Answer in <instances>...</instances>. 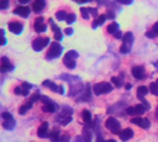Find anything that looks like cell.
<instances>
[{"mask_svg": "<svg viewBox=\"0 0 158 142\" xmlns=\"http://www.w3.org/2000/svg\"><path fill=\"white\" fill-rule=\"evenodd\" d=\"M111 90H113V85L110 83H99V84H95L94 85V93L96 95L110 93Z\"/></svg>", "mask_w": 158, "mask_h": 142, "instance_id": "cell-1", "label": "cell"}, {"mask_svg": "<svg viewBox=\"0 0 158 142\" xmlns=\"http://www.w3.org/2000/svg\"><path fill=\"white\" fill-rule=\"evenodd\" d=\"M61 51H62V48H61L58 42H52L51 46H49L48 52L46 55V57L47 58H56V57H58L61 55Z\"/></svg>", "mask_w": 158, "mask_h": 142, "instance_id": "cell-2", "label": "cell"}, {"mask_svg": "<svg viewBox=\"0 0 158 142\" xmlns=\"http://www.w3.org/2000/svg\"><path fill=\"white\" fill-rule=\"evenodd\" d=\"M105 126H106V128L113 133H118L120 131V122L118 121L116 118H114V117L108 118L106 122H105Z\"/></svg>", "mask_w": 158, "mask_h": 142, "instance_id": "cell-3", "label": "cell"}, {"mask_svg": "<svg viewBox=\"0 0 158 142\" xmlns=\"http://www.w3.org/2000/svg\"><path fill=\"white\" fill-rule=\"evenodd\" d=\"M147 108H148V104L146 103V100H143V104H138V105H134V107H130V108L127 109V112L130 115H135V114L140 115V114H143L144 112L147 110Z\"/></svg>", "mask_w": 158, "mask_h": 142, "instance_id": "cell-4", "label": "cell"}, {"mask_svg": "<svg viewBox=\"0 0 158 142\" xmlns=\"http://www.w3.org/2000/svg\"><path fill=\"white\" fill-rule=\"evenodd\" d=\"M77 52H75V51H70V52H67V55L64 56L63 58V63L66 67L69 69H73L76 66V62H75V58L77 57Z\"/></svg>", "mask_w": 158, "mask_h": 142, "instance_id": "cell-5", "label": "cell"}, {"mask_svg": "<svg viewBox=\"0 0 158 142\" xmlns=\"http://www.w3.org/2000/svg\"><path fill=\"white\" fill-rule=\"evenodd\" d=\"M131 40H133V36H131V33H125L123 36V42H122V46H120V52L125 54V52H128V51H130Z\"/></svg>", "mask_w": 158, "mask_h": 142, "instance_id": "cell-6", "label": "cell"}, {"mask_svg": "<svg viewBox=\"0 0 158 142\" xmlns=\"http://www.w3.org/2000/svg\"><path fill=\"white\" fill-rule=\"evenodd\" d=\"M49 43V38H46V37H39V38H35L33 41V49L34 51H41Z\"/></svg>", "mask_w": 158, "mask_h": 142, "instance_id": "cell-7", "label": "cell"}, {"mask_svg": "<svg viewBox=\"0 0 158 142\" xmlns=\"http://www.w3.org/2000/svg\"><path fill=\"white\" fill-rule=\"evenodd\" d=\"M131 75H133L135 79H138V80H140V79H143L144 76H146V69H144L143 66H134L133 69H131Z\"/></svg>", "mask_w": 158, "mask_h": 142, "instance_id": "cell-8", "label": "cell"}, {"mask_svg": "<svg viewBox=\"0 0 158 142\" xmlns=\"http://www.w3.org/2000/svg\"><path fill=\"white\" fill-rule=\"evenodd\" d=\"M131 122H133L134 124L144 128V130H147V128H149L151 126V122L146 118H142V117H134V118H131Z\"/></svg>", "mask_w": 158, "mask_h": 142, "instance_id": "cell-9", "label": "cell"}, {"mask_svg": "<svg viewBox=\"0 0 158 142\" xmlns=\"http://www.w3.org/2000/svg\"><path fill=\"white\" fill-rule=\"evenodd\" d=\"M34 29H35V32H44L46 29H47V25H46V23H44V19L42 18V17H39V18H37L35 19V22H34Z\"/></svg>", "mask_w": 158, "mask_h": 142, "instance_id": "cell-10", "label": "cell"}, {"mask_svg": "<svg viewBox=\"0 0 158 142\" xmlns=\"http://www.w3.org/2000/svg\"><path fill=\"white\" fill-rule=\"evenodd\" d=\"M43 85L46 86V88H49L52 92H55V93H60V94H63V88L62 86H58V85H56L53 81H49V80H46L44 83H43Z\"/></svg>", "mask_w": 158, "mask_h": 142, "instance_id": "cell-11", "label": "cell"}, {"mask_svg": "<svg viewBox=\"0 0 158 142\" xmlns=\"http://www.w3.org/2000/svg\"><path fill=\"white\" fill-rule=\"evenodd\" d=\"M8 27H9V31H11L13 33H15V34H19L23 31V25L19 22H10L8 24Z\"/></svg>", "mask_w": 158, "mask_h": 142, "instance_id": "cell-12", "label": "cell"}, {"mask_svg": "<svg viewBox=\"0 0 158 142\" xmlns=\"http://www.w3.org/2000/svg\"><path fill=\"white\" fill-rule=\"evenodd\" d=\"M38 137L41 138H46L48 136V122H43L38 128V132H37Z\"/></svg>", "mask_w": 158, "mask_h": 142, "instance_id": "cell-13", "label": "cell"}, {"mask_svg": "<svg viewBox=\"0 0 158 142\" xmlns=\"http://www.w3.org/2000/svg\"><path fill=\"white\" fill-rule=\"evenodd\" d=\"M11 69H13V66L10 65L9 60L6 57H2V60H0V71L2 72H8Z\"/></svg>", "mask_w": 158, "mask_h": 142, "instance_id": "cell-14", "label": "cell"}, {"mask_svg": "<svg viewBox=\"0 0 158 142\" xmlns=\"http://www.w3.org/2000/svg\"><path fill=\"white\" fill-rule=\"evenodd\" d=\"M14 14L20 15L23 18H27L29 15V8H27V6H17L14 9Z\"/></svg>", "mask_w": 158, "mask_h": 142, "instance_id": "cell-15", "label": "cell"}, {"mask_svg": "<svg viewBox=\"0 0 158 142\" xmlns=\"http://www.w3.org/2000/svg\"><path fill=\"white\" fill-rule=\"evenodd\" d=\"M119 137H120V140L122 141H128V140H130L131 137H133V131L130 130V128H125V130H123V131H120V133H119Z\"/></svg>", "mask_w": 158, "mask_h": 142, "instance_id": "cell-16", "label": "cell"}, {"mask_svg": "<svg viewBox=\"0 0 158 142\" xmlns=\"http://www.w3.org/2000/svg\"><path fill=\"white\" fill-rule=\"evenodd\" d=\"M46 6V2L44 0H35V2L33 3L32 5V9L35 11V13H39V11H42Z\"/></svg>", "mask_w": 158, "mask_h": 142, "instance_id": "cell-17", "label": "cell"}, {"mask_svg": "<svg viewBox=\"0 0 158 142\" xmlns=\"http://www.w3.org/2000/svg\"><path fill=\"white\" fill-rule=\"evenodd\" d=\"M147 37H151V38H154V37H158V22H156L152 28L147 32Z\"/></svg>", "mask_w": 158, "mask_h": 142, "instance_id": "cell-18", "label": "cell"}, {"mask_svg": "<svg viewBox=\"0 0 158 142\" xmlns=\"http://www.w3.org/2000/svg\"><path fill=\"white\" fill-rule=\"evenodd\" d=\"M148 90H149V89H148L147 86H139L138 90H137V95H138V98L144 100V97H146V95L149 93Z\"/></svg>", "mask_w": 158, "mask_h": 142, "instance_id": "cell-19", "label": "cell"}, {"mask_svg": "<svg viewBox=\"0 0 158 142\" xmlns=\"http://www.w3.org/2000/svg\"><path fill=\"white\" fill-rule=\"evenodd\" d=\"M42 110L46 113H53L56 110V107L52 101H48V103H44V105L42 107Z\"/></svg>", "mask_w": 158, "mask_h": 142, "instance_id": "cell-20", "label": "cell"}, {"mask_svg": "<svg viewBox=\"0 0 158 142\" xmlns=\"http://www.w3.org/2000/svg\"><path fill=\"white\" fill-rule=\"evenodd\" d=\"M51 20V24H52V28H53V32H55V40L56 41H61V38H62V33H61V31H60V28L57 27V25L52 22V19H49Z\"/></svg>", "mask_w": 158, "mask_h": 142, "instance_id": "cell-21", "label": "cell"}, {"mask_svg": "<svg viewBox=\"0 0 158 142\" xmlns=\"http://www.w3.org/2000/svg\"><path fill=\"white\" fill-rule=\"evenodd\" d=\"M110 34H115L118 31H119V25H118L115 22H113V23H110L109 24V27H108V29H106Z\"/></svg>", "mask_w": 158, "mask_h": 142, "instance_id": "cell-22", "label": "cell"}, {"mask_svg": "<svg viewBox=\"0 0 158 142\" xmlns=\"http://www.w3.org/2000/svg\"><path fill=\"white\" fill-rule=\"evenodd\" d=\"M20 89H22V95H24V97H27V95L29 94V89H31V84H28V83H23V84H22V86H20Z\"/></svg>", "mask_w": 158, "mask_h": 142, "instance_id": "cell-23", "label": "cell"}, {"mask_svg": "<svg viewBox=\"0 0 158 142\" xmlns=\"http://www.w3.org/2000/svg\"><path fill=\"white\" fill-rule=\"evenodd\" d=\"M14 126H15V122H14V119H8V121H4V123H3V127L5 128V130H13L14 128Z\"/></svg>", "mask_w": 158, "mask_h": 142, "instance_id": "cell-24", "label": "cell"}, {"mask_svg": "<svg viewBox=\"0 0 158 142\" xmlns=\"http://www.w3.org/2000/svg\"><path fill=\"white\" fill-rule=\"evenodd\" d=\"M82 119H84V122L86 123V124H90L91 123V114H90V112L89 110H84L82 112Z\"/></svg>", "mask_w": 158, "mask_h": 142, "instance_id": "cell-25", "label": "cell"}, {"mask_svg": "<svg viewBox=\"0 0 158 142\" xmlns=\"http://www.w3.org/2000/svg\"><path fill=\"white\" fill-rule=\"evenodd\" d=\"M105 19H106V15H104V14H102V15H100V17H99V18H98V19H96L94 23H93V28H96L98 25L102 24V23L105 22Z\"/></svg>", "mask_w": 158, "mask_h": 142, "instance_id": "cell-26", "label": "cell"}, {"mask_svg": "<svg viewBox=\"0 0 158 142\" xmlns=\"http://www.w3.org/2000/svg\"><path fill=\"white\" fill-rule=\"evenodd\" d=\"M149 90H151V93H152V94H154V95H158V81L151 83Z\"/></svg>", "mask_w": 158, "mask_h": 142, "instance_id": "cell-27", "label": "cell"}, {"mask_svg": "<svg viewBox=\"0 0 158 142\" xmlns=\"http://www.w3.org/2000/svg\"><path fill=\"white\" fill-rule=\"evenodd\" d=\"M49 138H51L52 142H58L60 141V132H57V131L51 132L49 133Z\"/></svg>", "mask_w": 158, "mask_h": 142, "instance_id": "cell-28", "label": "cell"}, {"mask_svg": "<svg viewBox=\"0 0 158 142\" xmlns=\"http://www.w3.org/2000/svg\"><path fill=\"white\" fill-rule=\"evenodd\" d=\"M31 107H32V101H28L27 104H24L23 107L19 108V113H20V114H25L28 109H31Z\"/></svg>", "mask_w": 158, "mask_h": 142, "instance_id": "cell-29", "label": "cell"}, {"mask_svg": "<svg viewBox=\"0 0 158 142\" xmlns=\"http://www.w3.org/2000/svg\"><path fill=\"white\" fill-rule=\"evenodd\" d=\"M56 18L58 20H66V19H67V14H66L63 10H60V11L56 13Z\"/></svg>", "mask_w": 158, "mask_h": 142, "instance_id": "cell-30", "label": "cell"}, {"mask_svg": "<svg viewBox=\"0 0 158 142\" xmlns=\"http://www.w3.org/2000/svg\"><path fill=\"white\" fill-rule=\"evenodd\" d=\"M82 141H84V142H91V132H90V131H87V130L84 131Z\"/></svg>", "mask_w": 158, "mask_h": 142, "instance_id": "cell-31", "label": "cell"}, {"mask_svg": "<svg viewBox=\"0 0 158 142\" xmlns=\"http://www.w3.org/2000/svg\"><path fill=\"white\" fill-rule=\"evenodd\" d=\"M80 10H81V14H82V18L87 19V18L90 17V11H89V9H86V8H81Z\"/></svg>", "mask_w": 158, "mask_h": 142, "instance_id": "cell-32", "label": "cell"}, {"mask_svg": "<svg viewBox=\"0 0 158 142\" xmlns=\"http://www.w3.org/2000/svg\"><path fill=\"white\" fill-rule=\"evenodd\" d=\"M5 43H6V40H5V37H4V31L0 29V46H4Z\"/></svg>", "mask_w": 158, "mask_h": 142, "instance_id": "cell-33", "label": "cell"}, {"mask_svg": "<svg viewBox=\"0 0 158 142\" xmlns=\"http://www.w3.org/2000/svg\"><path fill=\"white\" fill-rule=\"evenodd\" d=\"M9 6V0H0V9H6Z\"/></svg>", "mask_w": 158, "mask_h": 142, "instance_id": "cell-34", "label": "cell"}, {"mask_svg": "<svg viewBox=\"0 0 158 142\" xmlns=\"http://www.w3.org/2000/svg\"><path fill=\"white\" fill-rule=\"evenodd\" d=\"M75 19H76V15L75 14H70V15H67V19H66V22L70 24V23H73Z\"/></svg>", "mask_w": 158, "mask_h": 142, "instance_id": "cell-35", "label": "cell"}, {"mask_svg": "<svg viewBox=\"0 0 158 142\" xmlns=\"http://www.w3.org/2000/svg\"><path fill=\"white\" fill-rule=\"evenodd\" d=\"M111 81H113V84H114L115 86H120V85H122V81H119V79H118V77H113Z\"/></svg>", "mask_w": 158, "mask_h": 142, "instance_id": "cell-36", "label": "cell"}, {"mask_svg": "<svg viewBox=\"0 0 158 142\" xmlns=\"http://www.w3.org/2000/svg\"><path fill=\"white\" fill-rule=\"evenodd\" d=\"M118 3H120V4H124V5H127V4H130L133 0H116Z\"/></svg>", "mask_w": 158, "mask_h": 142, "instance_id": "cell-37", "label": "cell"}, {"mask_svg": "<svg viewBox=\"0 0 158 142\" xmlns=\"http://www.w3.org/2000/svg\"><path fill=\"white\" fill-rule=\"evenodd\" d=\"M2 115H3V118H4V121H8V119H11V115H10L9 113H6V112H5V113H3Z\"/></svg>", "mask_w": 158, "mask_h": 142, "instance_id": "cell-38", "label": "cell"}, {"mask_svg": "<svg viewBox=\"0 0 158 142\" xmlns=\"http://www.w3.org/2000/svg\"><path fill=\"white\" fill-rule=\"evenodd\" d=\"M89 11H90L94 17H96V15H98V11H96V9H94V8H93V9H89Z\"/></svg>", "mask_w": 158, "mask_h": 142, "instance_id": "cell-39", "label": "cell"}, {"mask_svg": "<svg viewBox=\"0 0 158 142\" xmlns=\"http://www.w3.org/2000/svg\"><path fill=\"white\" fill-rule=\"evenodd\" d=\"M14 93H15L17 95L22 94V89H20V88H15V89H14Z\"/></svg>", "mask_w": 158, "mask_h": 142, "instance_id": "cell-40", "label": "cell"}, {"mask_svg": "<svg viewBox=\"0 0 158 142\" xmlns=\"http://www.w3.org/2000/svg\"><path fill=\"white\" fill-rule=\"evenodd\" d=\"M64 32H66V34H72V29H71V28L64 29Z\"/></svg>", "mask_w": 158, "mask_h": 142, "instance_id": "cell-41", "label": "cell"}, {"mask_svg": "<svg viewBox=\"0 0 158 142\" xmlns=\"http://www.w3.org/2000/svg\"><path fill=\"white\" fill-rule=\"evenodd\" d=\"M19 3H22V4H25V3H29V0H19Z\"/></svg>", "mask_w": 158, "mask_h": 142, "instance_id": "cell-42", "label": "cell"}, {"mask_svg": "<svg viewBox=\"0 0 158 142\" xmlns=\"http://www.w3.org/2000/svg\"><path fill=\"white\" fill-rule=\"evenodd\" d=\"M98 142H108V141H104V140H101V138H99V140H98Z\"/></svg>", "mask_w": 158, "mask_h": 142, "instance_id": "cell-43", "label": "cell"}, {"mask_svg": "<svg viewBox=\"0 0 158 142\" xmlns=\"http://www.w3.org/2000/svg\"><path fill=\"white\" fill-rule=\"evenodd\" d=\"M156 115H157V119H158V108H157V113H156Z\"/></svg>", "mask_w": 158, "mask_h": 142, "instance_id": "cell-44", "label": "cell"}, {"mask_svg": "<svg viewBox=\"0 0 158 142\" xmlns=\"http://www.w3.org/2000/svg\"><path fill=\"white\" fill-rule=\"evenodd\" d=\"M108 142H116V141H114V140H109Z\"/></svg>", "mask_w": 158, "mask_h": 142, "instance_id": "cell-45", "label": "cell"}]
</instances>
